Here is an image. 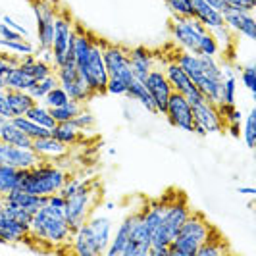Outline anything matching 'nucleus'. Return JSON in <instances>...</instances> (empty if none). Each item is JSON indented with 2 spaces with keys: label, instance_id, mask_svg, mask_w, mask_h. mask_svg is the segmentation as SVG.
Returning a JSON list of instances; mask_svg holds the SVG:
<instances>
[{
  "label": "nucleus",
  "instance_id": "nucleus-60",
  "mask_svg": "<svg viewBox=\"0 0 256 256\" xmlns=\"http://www.w3.org/2000/svg\"><path fill=\"white\" fill-rule=\"evenodd\" d=\"M29 2H31V4H33V2H38V0H29Z\"/></svg>",
  "mask_w": 256,
  "mask_h": 256
},
{
  "label": "nucleus",
  "instance_id": "nucleus-39",
  "mask_svg": "<svg viewBox=\"0 0 256 256\" xmlns=\"http://www.w3.org/2000/svg\"><path fill=\"white\" fill-rule=\"evenodd\" d=\"M243 139L248 148H254L256 146V110H250L248 116H246V120H244Z\"/></svg>",
  "mask_w": 256,
  "mask_h": 256
},
{
  "label": "nucleus",
  "instance_id": "nucleus-21",
  "mask_svg": "<svg viewBox=\"0 0 256 256\" xmlns=\"http://www.w3.org/2000/svg\"><path fill=\"white\" fill-rule=\"evenodd\" d=\"M0 198H2V202L16 204V206H20V208H26L27 212H31V214H35L38 208L44 204V200H46V196L33 194V192L26 191V189H22V187H18V189H14V191L6 192V194L0 196Z\"/></svg>",
  "mask_w": 256,
  "mask_h": 256
},
{
  "label": "nucleus",
  "instance_id": "nucleus-4",
  "mask_svg": "<svg viewBox=\"0 0 256 256\" xmlns=\"http://www.w3.org/2000/svg\"><path fill=\"white\" fill-rule=\"evenodd\" d=\"M176 62L180 64V68L187 74V77L192 81V85L204 94V98L208 102L220 104V92H222V81H216L208 76L204 68V62L198 54L183 50L178 54Z\"/></svg>",
  "mask_w": 256,
  "mask_h": 256
},
{
  "label": "nucleus",
  "instance_id": "nucleus-59",
  "mask_svg": "<svg viewBox=\"0 0 256 256\" xmlns=\"http://www.w3.org/2000/svg\"><path fill=\"white\" fill-rule=\"evenodd\" d=\"M2 206L4 204H2V200H0V216H2Z\"/></svg>",
  "mask_w": 256,
  "mask_h": 256
},
{
  "label": "nucleus",
  "instance_id": "nucleus-54",
  "mask_svg": "<svg viewBox=\"0 0 256 256\" xmlns=\"http://www.w3.org/2000/svg\"><path fill=\"white\" fill-rule=\"evenodd\" d=\"M206 4H210L212 8H216V10H220V12H224L226 10V6H228V2L226 0H204Z\"/></svg>",
  "mask_w": 256,
  "mask_h": 256
},
{
  "label": "nucleus",
  "instance_id": "nucleus-30",
  "mask_svg": "<svg viewBox=\"0 0 256 256\" xmlns=\"http://www.w3.org/2000/svg\"><path fill=\"white\" fill-rule=\"evenodd\" d=\"M35 79L27 74L22 66H14L12 70L6 74V89H20L29 90L33 87Z\"/></svg>",
  "mask_w": 256,
  "mask_h": 256
},
{
  "label": "nucleus",
  "instance_id": "nucleus-16",
  "mask_svg": "<svg viewBox=\"0 0 256 256\" xmlns=\"http://www.w3.org/2000/svg\"><path fill=\"white\" fill-rule=\"evenodd\" d=\"M192 122L194 126H200L206 133H222L226 129V124L218 112V106L208 100L192 104Z\"/></svg>",
  "mask_w": 256,
  "mask_h": 256
},
{
  "label": "nucleus",
  "instance_id": "nucleus-36",
  "mask_svg": "<svg viewBox=\"0 0 256 256\" xmlns=\"http://www.w3.org/2000/svg\"><path fill=\"white\" fill-rule=\"evenodd\" d=\"M2 200V198H0ZM2 216H8V218L16 220V222H20V224H26L29 226L31 224V212H27L26 208H20V206L16 204H8V202H2Z\"/></svg>",
  "mask_w": 256,
  "mask_h": 256
},
{
  "label": "nucleus",
  "instance_id": "nucleus-7",
  "mask_svg": "<svg viewBox=\"0 0 256 256\" xmlns=\"http://www.w3.org/2000/svg\"><path fill=\"white\" fill-rule=\"evenodd\" d=\"M102 46H104L102 38L94 37L92 38V44H90L89 54L85 56L83 62L77 64L79 74L85 79V83L89 85V89L92 90L94 96L106 92V83H108V72H106V66H104Z\"/></svg>",
  "mask_w": 256,
  "mask_h": 256
},
{
  "label": "nucleus",
  "instance_id": "nucleus-38",
  "mask_svg": "<svg viewBox=\"0 0 256 256\" xmlns=\"http://www.w3.org/2000/svg\"><path fill=\"white\" fill-rule=\"evenodd\" d=\"M218 42L212 35V31L208 29L204 31L200 37H198V54H204V56H218Z\"/></svg>",
  "mask_w": 256,
  "mask_h": 256
},
{
  "label": "nucleus",
  "instance_id": "nucleus-42",
  "mask_svg": "<svg viewBox=\"0 0 256 256\" xmlns=\"http://www.w3.org/2000/svg\"><path fill=\"white\" fill-rule=\"evenodd\" d=\"M212 35H214L216 42H218L220 50L226 52L233 46V38H235V35H233L226 26H220V27H216V29H212Z\"/></svg>",
  "mask_w": 256,
  "mask_h": 256
},
{
  "label": "nucleus",
  "instance_id": "nucleus-48",
  "mask_svg": "<svg viewBox=\"0 0 256 256\" xmlns=\"http://www.w3.org/2000/svg\"><path fill=\"white\" fill-rule=\"evenodd\" d=\"M126 90H128V83H124V81H120V79H108V83H106V92L116 94V96H122V94H126Z\"/></svg>",
  "mask_w": 256,
  "mask_h": 256
},
{
  "label": "nucleus",
  "instance_id": "nucleus-43",
  "mask_svg": "<svg viewBox=\"0 0 256 256\" xmlns=\"http://www.w3.org/2000/svg\"><path fill=\"white\" fill-rule=\"evenodd\" d=\"M168 6V10L172 12V16H180V18H191V0H164Z\"/></svg>",
  "mask_w": 256,
  "mask_h": 256
},
{
  "label": "nucleus",
  "instance_id": "nucleus-23",
  "mask_svg": "<svg viewBox=\"0 0 256 256\" xmlns=\"http://www.w3.org/2000/svg\"><path fill=\"white\" fill-rule=\"evenodd\" d=\"M191 10H192V18H196L210 31L220 26H224L222 12L216 10V8H212L210 4H206L204 0H191Z\"/></svg>",
  "mask_w": 256,
  "mask_h": 256
},
{
  "label": "nucleus",
  "instance_id": "nucleus-51",
  "mask_svg": "<svg viewBox=\"0 0 256 256\" xmlns=\"http://www.w3.org/2000/svg\"><path fill=\"white\" fill-rule=\"evenodd\" d=\"M228 6H233V8H241V10H248L252 12L256 8V0H226Z\"/></svg>",
  "mask_w": 256,
  "mask_h": 256
},
{
  "label": "nucleus",
  "instance_id": "nucleus-40",
  "mask_svg": "<svg viewBox=\"0 0 256 256\" xmlns=\"http://www.w3.org/2000/svg\"><path fill=\"white\" fill-rule=\"evenodd\" d=\"M235 92H237V79L235 77H224L222 92H220V104H235Z\"/></svg>",
  "mask_w": 256,
  "mask_h": 256
},
{
  "label": "nucleus",
  "instance_id": "nucleus-17",
  "mask_svg": "<svg viewBox=\"0 0 256 256\" xmlns=\"http://www.w3.org/2000/svg\"><path fill=\"white\" fill-rule=\"evenodd\" d=\"M38 162H40V158L33 152V148H22V146H14V144L0 141V164L20 168V170H29Z\"/></svg>",
  "mask_w": 256,
  "mask_h": 256
},
{
  "label": "nucleus",
  "instance_id": "nucleus-28",
  "mask_svg": "<svg viewBox=\"0 0 256 256\" xmlns=\"http://www.w3.org/2000/svg\"><path fill=\"white\" fill-rule=\"evenodd\" d=\"M0 141L14 144V146H22V148H31V144H33V141L14 124L12 118L0 128Z\"/></svg>",
  "mask_w": 256,
  "mask_h": 256
},
{
  "label": "nucleus",
  "instance_id": "nucleus-5",
  "mask_svg": "<svg viewBox=\"0 0 256 256\" xmlns=\"http://www.w3.org/2000/svg\"><path fill=\"white\" fill-rule=\"evenodd\" d=\"M96 196H98V183L87 180L79 185L76 192L66 196V220L72 233H76L87 222L96 204Z\"/></svg>",
  "mask_w": 256,
  "mask_h": 256
},
{
  "label": "nucleus",
  "instance_id": "nucleus-3",
  "mask_svg": "<svg viewBox=\"0 0 256 256\" xmlns=\"http://www.w3.org/2000/svg\"><path fill=\"white\" fill-rule=\"evenodd\" d=\"M66 180H68V174L62 168L50 164L46 160H40L33 168L26 170V176L22 180V189L33 192V194L48 196L52 192L60 191Z\"/></svg>",
  "mask_w": 256,
  "mask_h": 256
},
{
  "label": "nucleus",
  "instance_id": "nucleus-45",
  "mask_svg": "<svg viewBox=\"0 0 256 256\" xmlns=\"http://www.w3.org/2000/svg\"><path fill=\"white\" fill-rule=\"evenodd\" d=\"M72 124H74L81 133H87V131H90V129L94 128L96 120H94V116L90 114L89 110H85V108H83L76 118H72Z\"/></svg>",
  "mask_w": 256,
  "mask_h": 256
},
{
  "label": "nucleus",
  "instance_id": "nucleus-52",
  "mask_svg": "<svg viewBox=\"0 0 256 256\" xmlns=\"http://www.w3.org/2000/svg\"><path fill=\"white\" fill-rule=\"evenodd\" d=\"M2 22H4V24H6L8 27H12L14 31H18L20 35H24V37H27V35H29L27 27H24L22 24H18V22H16V20H12L10 16H4V18H2Z\"/></svg>",
  "mask_w": 256,
  "mask_h": 256
},
{
  "label": "nucleus",
  "instance_id": "nucleus-25",
  "mask_svg": "<svg viewBox=\"0 0 256 256\" xmlns=\"http://www.w3.org/2000/svg\"><path fill=\"white\" fill-rule=\"evenodd\" d=\"M126 96H128L129 100H133V102H139L142 108L148 110L150 114H158V112H156V106H154L152 96H150V92L146 89L144 81H141V79H135V77H133V79L129 81Z\"/></svg>",
  "mask_w": 256,
  "mask_h": 256
},
{
  "label": "nucleus",
  "instance_id": "nucleus-10",
  "mask_svg": "<svg viewBox=\"0 0 256 256\" xmlns=\"http://www.w3.org/2000/svg\"><path fill=\"white\" fill-rule=\"evenodd\" d=\"M33 14L37 22V46L50 48L54 35V22L58 16V0H38L33 2Z\"/></svg>",
  "mask_w": 256,
  "mask_h": 256
},
{
  "label": "nucleus",
  "instance_id": "nucleus-18",
  "mask_svg": "<svg viewBox=\"0 0 256 256\" xmlns=\"http://www.w3.org/2000/svg\"><path fill=\"white\" fill-rule=\"evenodd\" d=\"M87 226H89L90 233H92V239L98 246L100 254L106 252L110 239H112V233H114V224L108 216H100V214H90L87 218Z\"/></svg>",
  "mask_w": 256,
  "mask_h": 256
},
{
  "label": "nucleus",
  "instance_id": "nucleus-57",
  "mask_svg": "<svg viewBox=\"0 0 256 256\" xmlns=\"http://www.w3.org/2000/svg\"><path fill=\"white\" fill-rule=\"evenodd\" d=\"M8 120H10V118H6V116H2V114H0V128H2V126H4V124H6Z\"/></svg>",
  "mask_w": 256,
  "mask_h": 256
},
{
  "label": "nucleus",
  "instance_id": "nucleus-56",
  "mask_svg": "<svg viewBox=\"0 0 256 256\" xmlns=\"http://www.w3.org/2000/svg\"><path fill=\"white\" fill-rule=\"evenodd\" d=\"M237 191H239V194H246V196H254L256 194L254 187H239Z\"/></svg>",
  "mask_w": 256,
  "mask_h": 256
},
{
  "label": "nucleus",
  "instance_id": "nucleus-2",
  "mask_svg": "<svg viewBox=\"0 0 256 256\" xmlns=\"http://www.w3.org/2000/svg\"><path fill=\"white\" fill-rule=\"evenodd\" d=\"M214 231L216 230L206 222L202 214L191 212L170 243V256H196L198 246Z\"/></svg>",
  "mask_w": 256,
  "mask_h": 256
},
{
  "label": "nucleus",
  "instance_id": "nucleus-13",
  "mask_svg": "<svg viewBox=\"0 0 256 256\" xmlns=\"http://www.w3.org/2000/svg\"><path fill=\"white\" fill-rule=\"evenodd\" d=\"M222 18H224V26L228 27L233 35L244 37L246 40H254L256 38V20L252 12L233 8V6H226V10L222 12Z\"/></svg>",
  "mask_w": 256,
  "mask_h": 256
},
{
  "label": "nucleus",
  "instance_id": "nucleus-47",
  "mask_svg": "<svg viewBox=\"0 0 256 256\" xmlns=\"http://www.w3.org/2000/svg\"><path fill=\"white\" fill-rule=\"evenodd\" d=\"M241 81L246 89L252 92V96H256V68L254 64H248L241 68Z\"/></svg>",
  "mask_w": 256,
  "mask_h": 256
},
{
  "label": "nucleus",
  "instance_id": "nucleus-6",
  "mask_svg": "<svg viewBox=\"0 0 256 256\" xmlns=\"http://www.w3.org/2000/svg\"><path fill=\"white\" fill-rule=\"evenodd\" d=\"M191 208L187 204V200L180 196L172 202H166V212H164V220L154 228L150 233V246H170L172 239L176 237V233L180 231L183 222L189 218Z\"/></svg>",
  "mask_w": 256,
  "mask_h": 256
},
{
  "label": "nucleus",
  "instance_id": "nucleus-49",
  "mask_svg": "<svg viewBox=\"0 0 256 256\" xmlns=\"http://www.w3.org/2000/svg\"><path fill=\"white\" fill-rule=\"evenodd\" d=\"M0 37L2 38H6V40H24V35H20L18 31H14L12 27H8L4 22L0 24Z\"/></svg>",
  "mask_w": 256,
  "mask_h": 256
},
{
  "label": "nucleus",
  "instance_id": "nucleus-32",
  "mask_svg": "<svg viewBox=\"0 0 256 256\" xmlns=\"http://www.w3.org/2000/svg\"><path fill=\"white\" fill-rule=\"evenodd\" d=\"M12 122L26 133L31 141L40 139V137H48V135H50V129H46V128H42V126H38V124H35V122L29 120L27 116H14Z\"/></svg>",
  "mask_w": 256,
  "mask_h": 256
},
{
  "label": "nucleus",
  "instance_id": "nucleus-22",
  "mask_svg": "<svg viewBox=\"0 0 256 256\" xmlns=\"http://www.w3.org/2000/svg\"><path fill=\"white\" fill-rule=\"evenodd\" d=\"M29 237V226L8 216H0V243H24Z\"/></svg>",
  "mask_w": 256,
  "mask_h": 256
},
{
  "label": "nucleus",
  "instance_id": "nucleus-24",
  "mask_svg": "<svg viewBox=\"0 0 256 256\" xmlns=\"http://www.w3.org/2000/svg\"><path fill=\"white\" fill-rule=\"evenodd\" d=\"M131 222H133V212L126 216V218L120 222L116 233H112V239H110V244L106 248V256H122L126 244H128L129 237H131Z\"/></svg>",
  "mask_w": 256,
  "mask_h": 256
},
{
  "label": "nucleus",
  "instance_id": "nucleus-55",
  "mask_svg": "<svg viewBox=\"0 0 256 256\" xmlns=\"http://www.w3.org/2000/svg\"><path fill=\"white\" fill-rule=\"evenodd\" d=\"M226 129L230 131L233 137H241V122H239V124H228Z\"/></svg>",
  "mask_w": 256,
  "mask_h": 256
},
{
  "label": "nucleus",
  "instance_id": "nucleus-33",
  "mask_svg": "<svg viewBox=\"0 0 256 256\" xmlns=\"http://www.w3.org/2000/svg\"><path fill=\"white\" fill-rule=\"evenodd\" d=\"M26 116L29 120H33L35 124H38V126H42V128H46V129H52L56 126V122H54V118H52V114H50V108L44 106L42 102L33 104L26 112Z\"/></svg>",
  "mask_w": 256,
  "mask_h": 256
},
{
  "label": "nucleus",
  "instance_id": "nucleus-26",
  "mask_svg": "<svg viewBox=\"0 0 256 256\" xmlns=\"http://www.w3.org/2000/svg\"><path fill=\"white\" fill-rule=\"evenodd\" d=\"M6 90V100L10 106V112L14 116H26V112L35 104V98L27 92L20 89H4Z\"/></svg>",
  "mask_w": 256,
  "mask_h": 256
},
{
  "label": "nucleus",
  "instance_id": "nucleus-9",
  "mask_svg": "<svg viewBox=\"0 0 256 256\" xmlns=\"http://www.w3.org/2000/svg\"><path fill=\"white\" fill-rule=\"evenodd\" d=\"M172 35L174 40L180 44L183 50L192 52V54H198V37L208 31L196 18H180V16H174L172 18Z\"/></svg>",
  "mask_w": 256,
  "mask_h": 256
},
{
  "label": "nucleus",
  "instance_id": "nucleus-50",
  "mask_svg": "<svg viewBox=\"0 0 256 256\" xmlns=\"http://www.w3.org/2000/svg\"><path fill=\"white\" fill-rule=\"evenodd\" d=\"M33 54H35V58H37V60H40V62L54 66V56H52V48H42V46H37Z\"/></svg>",
  "mask_w": 256,
  "mask_h": 256
},
{
  "label": "nucleus",
  "instance_id": "nucleus-19",
  "mask_svg": "<svg viewBox=\"0 0 256 256\" xmlns=\"http://www.w3.org/2000/svg\"><path fill=\"white\" fill-rule=\"evenodd\" d=\"M129 54V66H131V74L135 79H141L144 81V77L148 76V72L154 68V54L146 46H135L128 50Z\"/></svg>",
  "mask_w": 256,
  "mask_h": 256
},
{
  "label": "nucleus",
  "instance_id": "nucleus-12",
  "mask_svg": "<svg viewBox=\"0 0 256 256\" xmlns=\"http://www.w3.org/2000/svg\"><path fill=\"white\" fill-rule=\"evenodd\" d=\"M162 70H164V76H166L172 90L183 94V96L189 100L191 106L192 104H198V102H202V100H206L204 94L192 85V81L187 77V74L181 70L180 64H178L176 60H174V62H168Z\"/></svg>",
  "mask_w": 256,
  "mask_h": 256
},
{
  "label": "nucleus",
  "instance_id": "nucleus-20",
  "mask_svg": "<svg viewBox=\"0 0 256 256\" xmlns=\"http://www.w3.org/2000/svg\"><path fill=\"white\" fill-rule=\"evenodd\" d=\"M33 152L37 154L40 160H58V158H64L70 152V146L60 142L58 139H54L52 135L48 137H40V139H35L33 144H31Z\"/></svg>",
  "mask_w": 256,
  "mask_h": 256
},
{
  "label": "nucleus",
  "instance_id": "nucleus-44",
  "mask_svg": "<svg viewBox=\"0 0 256 256\" xmlns=\"http://www.w3.org/2000/svg\"><path fill=\"white\" fill-rule=\"evenodd\" d=\"M218 112L226 126H228V124H239L241 118H243L241 110H239L235 104H218Z\"/></svg>",
  "mask_w": 256,
  "mask_h": 256
},
{
  "label": "nucleus",
  "instance_id": "nucleus-41",
  "mask_svg": "<svg viewBox=\"0 0 256 256\" xmlns=\"http://www.w3.org/2000/svg\"><path fill=\"white\" fill-rule=\"evenodd\" d=\"M0 46L14 54H33L35 52V46L31 42H27L26 38L24 40H6L0 37Z\"/></svg>",
  "mask_w": 256,
  "mask_h": 256
},
{
  "label": "nucleus",
  "instance_id": "nucleus-31",
  "mask_svg": "<svg viewBox=\"0 0 256 256\" xmlns=\"http://www.w3.org/2000/svg\"><path fill=\"white\" fill-rule=\"evenodd\" d=\"M228 252V243L224 241V237L218 231H214L204 243L198 246L196 256H222Z\"/></svg>",
  "mask_w": 256,
  "mask_h": 256
},
{
  "label": "nucleus",
  "instance_id": "nucleus-15",
  "mask_svg": "<svg viewBox=\"0 0 256 256\" xmlns=\"http://www.w3.org/2000/svg\"><path fill=\"white\" fill-rule=\"evenodd\" d=\"M144 85H146V89H148L150 96H152L158 116H164L166 114L168 100H170V96L174 92L172 87H170V83H168L166 76H164V70L154 66L152 70L148 72V76L144 77Z\"/></svg>",
  "mask_w": 256,
  "mask_h": 256
},
{
  "label": "nucleus",
  "instance_id": "nucleus-8",
  "mask_svg": "<svg viewBox=\"0 0 256 256\" xmlns=\"http://www.w3.org/2000/svg\"><path fill=\"white\" fill-rule=\"evenodd\" d=\"M74 20L66 10H58L56 22H54V35H52V56H54V68L66 64L68 60H74Z\"/></svg>",
  "mask_w": 256,
  "mask_h": 256
},
{
  "label": "nucleus",
  "instance_id": "nucleus-14",
  "mask_svg": "<svg viewBox=\"0 0 256 256\" xmlns=\"http://www.w3.org/2000/svg\"><path fill=\"white\" fill-rule=\"evenodd\" d=\"M164 116H166L168 122L174 128L181 129V131H187V133H192V126H194V122H192V108L183 94L172 92Z\"/></svg>",
  "mask_w": 256,
  "mask_h": 256
},
{
  "label": "nucleus",
  "instance_id": "nucleus-1",
  "mask_svg": "<svg viewBox=\"0 0 256 256\" xmlns=\"http://www.w3.org/2000/svg\"><path fill=\"white\" fill-rule=\"evenodd\" d=\"M72 231L66 220V208L44 204L38 208L37 212L31 216L29 224V237L42 241L52 246H60V244L72 243Z\"/></svg>",
  "mask_w": 256,
  "mask_h": 256
},
{
  "label": "nucleus",
  "instance_id": "nucleus-58",
  "mask_svg": "<svg viewBox=\"0 0 256 256\" xmlns=\"http://www.w3.org/2000/svg\"><path fill=\"white\" fill-rule=\"evenodd\" d=\"M104 206H106V210H114V208H116L114 202H106V204H104Z\"/></svg>",
  "mask_w": 256,
  "mask_h": 256
},
{
  "label": "nucleus",
  "instance_id": "nucleus-29",
  "mask_svg": "<svg viewBox=\"0 0 256 256\" xmlns=\"http://www.w3.org/2000/svg\"><path fill=\"white\" fill-rule=\"evenodd\" d=\"M50 135L54 139H58L60 142L68 144V146L76 144V142H79V139H81V131L72 124V120H70V122H58V124L50 129Z\"/></svg>",
  "mask_w": 256,
  "mask_h": 256
},
{
  "label": "nucleus",
  "instance_id": "nucleus-27",
  "mask_svg": "<svg viewBox=\"0 0 256 256\" xmlns=\"http://www.w3.org/2000/svg\"><path fill=\"white\" fill-rule=\"evenodd\" d=\"M24 176H26V170L0 164V196H4L6 192L14 191L18 187H22Z\"/></svg>",
  "mask_w": 256,
  "mask_h": 256
},
{
  "label": "nucleus",
  "instance_id": "nucleus-34",
  "mask_svg": "<svg viewBox=\"0 0 256 256\" xmlns=\"http://www.w3.org/2000/svg\"><path fill=\"white\" fill-rule=\"evenodd\" d=\"M85 108V104L81 102H76V100H68L64 106H58V108H50V114L54 118V122L58 124V122H70L72 118H76L81 110Z\"/></svg>",
  "mask_w": 256,
  "mask_h": 256
},
{
  "label": "nucleus",
  "instance_id": "nucleus-35",
  "mask_svg": "<svg viewBox=\"0 0 256 256\" xmlns=\"http://www.w3.org/2000/svg\"><path fill=\"white\" fill-rule=\"evenodd\" d=\"M58 85V79H56V76L54 74H50V76L42 77V79H38V81H35L33 83V87L27 90L33 98H35V102H40L44 96H46V92L50 89H54Z\"/></svg>",
  "mask_w": 256,
  "mask_h": 256
},
{
  "label": "nucleus",
  "instance_id": "nucleus-11",
  "mask_svg": "<svg viewBox=\"0 0 256 256\" xmlns=\"http://www.w3.org/2000/svg\"><path fill=\"white\" fill-rule=\"evenodd\" d=\"M102 58L106 72H108V79H120V81L129 85V81L133 79V74H131V66H129L128 50L124 46L104 42Z\"/></svg>",
  "mask_w": 256,
  "mask_h": 256
},
{
  "label": "nucleus",
  "instance_id": "nucleus-53",
  "mask_svg": "<svg viewBox=\"0 0 256 256\" xmlns=\"http://www.w3.org/2000/svg\"><path fill=\"white\" fill-rule=\"evenodd\" d=\"M0 114L6 116V118H12L10 106H8V100H6V90H0Z\"/></svg>",
  "mask_w": 256,
  "mask_h": 256
},
{
  "label": "nucleus",
  "instance_id": "nucleus-46",
  "mask_svg": "<svg viewBox=\"0 0 256 256\" xmlns=\"http://www.w3.org/2000/svg\"><path fill=\"white\" fill-rule=\"evenodd\" d=\"M14 66H18V56H10V52H0V90L6 89V74Z\"/></svg>",
  "mask_w": 256,
  "mask_h": 256
},
{
  "label": "nucleus",
  "instance_id": "nucleus-37",
  "mask_svg": "<svg viewBox=\"0 0 256 256\" xmlns=\"http://www.w3.org/2000/svg\"><path fill=\"white\" fill-rule=\"evenodd\" d=\"M68 100H70V96H68V92L64 90V87L56 85L54 89H50L46 92V96L40 102L44 104V106H48V108H58V106H64Z\"/></svg>",
  "mask_w": 256,
  "mask_h": 256
}]
</instances>
